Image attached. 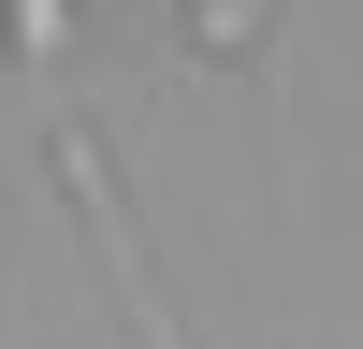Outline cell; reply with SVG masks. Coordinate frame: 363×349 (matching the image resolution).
<instances>
[{
  "instance_id": "6da1fadb",
  "label": "cell",
  "mask_w": 363,
  "mask_h": 349,
  "mask_svg": "<svg viewBox=\"0 0 363 349\" xmlns=\"http://www.w3.org/2000/svg\"><path fill=\"white\" fill-rule=\"evenodd\" d=\"M58 189H73V218H87V262H102V291H116V320H131V349H189V320H174V291H160V262H145V233H131V204H116V174H102V145L58 116Z\"/></svg>"
},
{
  "instance_id": "7a4b0ae2",
  "label": "cell",
  "mask_w": 363,
  "mask_h": 349,
  "mask_svg": "<svg viewBox=\"0 0 363 349\" xmlns=\"http://www.w3.org/2000/svg\"><path fill=\"white\" fill-rule=\"evenodd\" d=\"M15 58L58 73V58H73V0H15Z\"/></svg>"
},
{
  "instance_id": "3957f363",
  "label": "cell",
  "mask_w": 363,
  "mask_h": 349,
  "mask_svg": "<svg viewBox=\"0 0 363 349\" xmlns=\"http://www.w3.org/2000/svg\"><path fill=\"white\" fill-rule=\"evenodd\" d=\"M189 44H203V58H247V44H262V0H189Z\"/></svg>"
}]
</instances>
